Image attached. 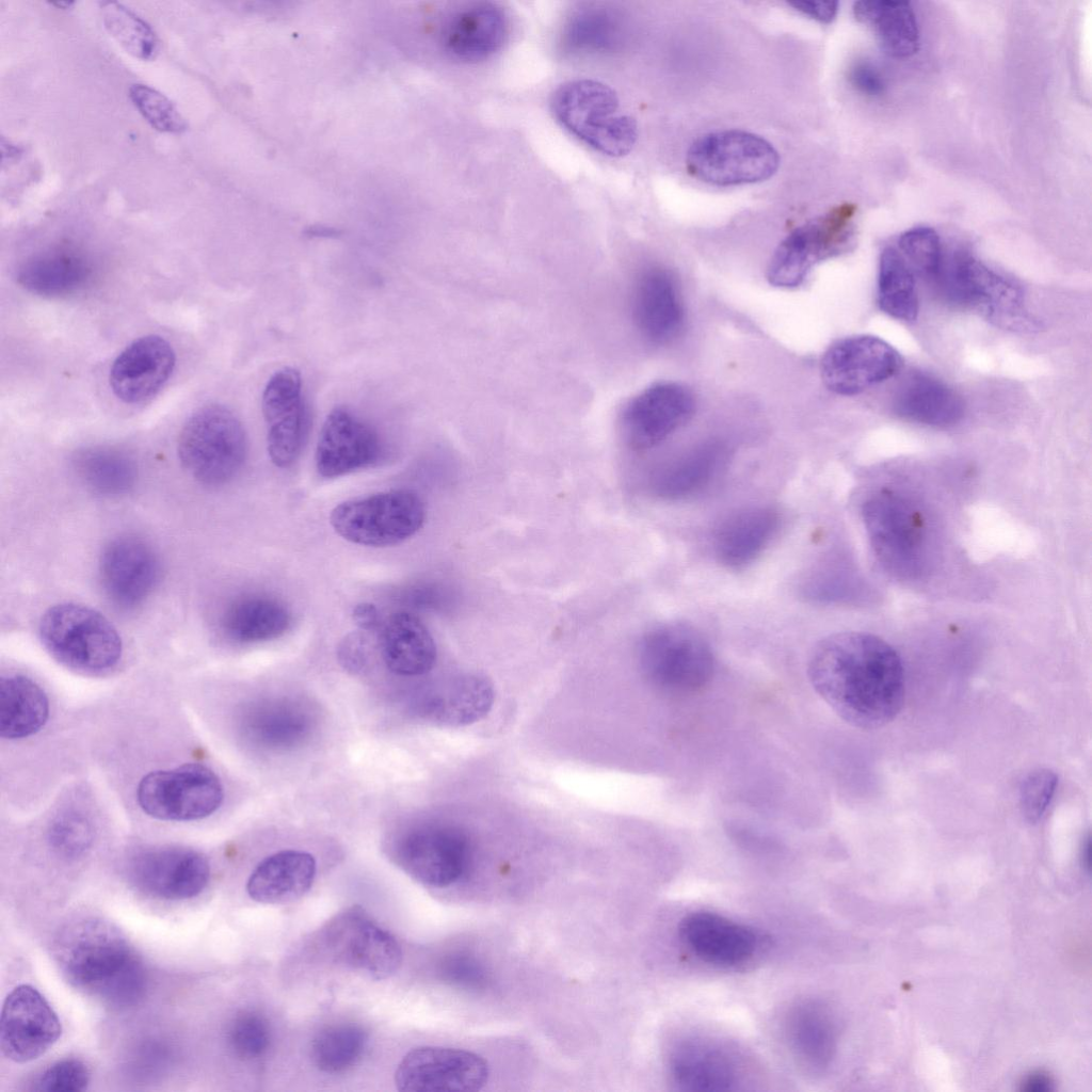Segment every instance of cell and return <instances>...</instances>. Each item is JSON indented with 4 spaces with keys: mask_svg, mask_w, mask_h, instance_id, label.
<instances>
[{
    "mask_svg": "<svg viewBox=\"0 0 1092 1092\" xmlns=\"http://www.w3.org/2000/svg\"><path fill=\"white\" fill-rule=\"evenodd\" d=\"M809 682L846 723L874 729L893 721L905 695L898 653L883 639L845 631L822 639L807 664Z\"/></svg>",
    "mask_w": 1092,
    "mask_h": 1092,
    "instance_id": "obj_1",
    "label": "cell"
},
{
    "mask_svg": "<svg viewBox=\"0 0 1092 1092\" xmlns=\"http://www.w3.org/2000/svg\"><path fill=\"white\" fill-rule=\"evenodd\" d=\"M51 954L76 990L110 1007L135 1005L147 986L145 966L110 921L95 916L69 920L55 933Z\"/></svg>",
    "mask_w": 1092,
    "mask_h": 1092,
    "instance_id": "obj_2",
    "label": "cell"
},
{
    "mask_svg": "<svg viewBox=\"0 0 1092 1092\" xmlns=\"http://www.w3.org/2000/svg\"><path fill=\"white\" fill-rule=\"evenodd\" d=\"M550 106L562 127L603 155L625 156L637 142L636 119L622 110L616 93L600 81H566L553 92Z\"/></svg>",
    "mask_w": 1092,
    "mask_h": 1092,
    "instance_id": "obj_3",
    "label": "cell"
},
{
    "mask_svg": "<svg viewBox=\"0 0 1092 1092\" xmlns=\"http://www.w3.org/2000/svg\"><path fill=\"white\" fill-rule=\"evenodd\" d=\"M39 639L62 664L86 673L112 669L122 657V639L112 623L84 605L50 607L38 625Z\"/></svg>",
    "mask_w": 1092,
    "mask_h": 1092,
    "instance_id": "obj_4",
    "label": "cell"
},
{
    "mask_svg": "<svg viewBox=\"0 0 1092 1092\" xmlns=\"http://www.w3.org/2000/svg\"><path fill=\"white\" fill-rule=\"evenodd\" d=\"M639 660L647 681L671 695L698 692L714 672L709 643L694 627L678 622L649 630L640 642Z\"/></svg>",
    "mask_w": 1092,
    "mask_h": 1092,
    "instance_id": "obj_5",
    "label": "cell"
},
{
    "mask_svg": "<svg viewBox=\"0 0 1092 1092\" xmlns=\"http://www.w3.org/2000/svg\"><path fill=\"white\" fill-rule=\"evenodd\" d=\"M247 453L242 423L226 406L209 404L195 411L178 438L183 468L198 482L221 485L241 469Z\"/></svg>",
    "mask_w": 1092,
    "mask_h": 1092,
    "instance_id": "obj_6",
    "label": "cell"
},
{
    "mask_svg": "<svg viewBox=\"0 0 1092 1092\" xmlns=\"http://www.w3.org/2000/svg\"><path fill=\"white\" fill-rule=\"evenodd\" d=\"M863 521L879 562L894 575L913 578L927 564V526L921 512L902 494L883 488L863 504Z\"/></svg>",
    "mask_w": 1092,
    "mask_h": 1092,
    "instance_id": "obj_7",
    "label": "cell"
},
{
    "mask_svg": "<svg viewBox=\"0 0 1092 1092\" xmlns=\"http://www.w3.org/2000/svg\"><path fill=\"white\" fill-rule=\"evenodd\" d=\"M778 165V152L770 142L737 129L700 136L691 144L686 157V167L691 176L717 187L765 181L776 173Z\"/></svg>",
    "mask_w": 1092,
    "mask_h": 1092,
    "instance_id": "obj_8",
    "label": "cell"
},
{
    "mask_svg": "<svg viewBox=\"0 0 1092 1092\" xmlns=\"http://www.w3.org/2000/svg\"><path fill=\"white\" fill-rule=\"evenodd\" d=\"M425 520V507L414 492L396 489L343 501L330 521L344 540L364 546L386 547L415 535Z\"/></svg>",
    "mask_w": 1092,
    "mask_h": 1092,
    "instance_id": "obj_9",
    "label": "cell"
},
{
    "mask_svg": "<svg viewBox=\"0 0 1092 1092\" xmlns=\"http://www.w3.org/2000/svg\"><path fill=\"white\" fill-rule=\"evenodd\" d=\"M856 205L844 203L792 230L777 246L768 268L769 282L799 286L819 262L847 252L854 239Z\"/></svg>",
    "mask_w": 1092,
    "mask_h": 1092,
    "instance_id": "obj_10",
    "label": "cell"
},
{
    "mask_svg": "<svg viewBox=\"0 0 1092 1092\" xmlns=\"http://www.w3.org/2000/svg\"><path fill=\"white\" fill-rule=\"evenodd\" d=\"M390 861L418 883L445 888L456 883L468 864L469 847L459 829L437 823L407 826L386 846Z\"/></svg>",
    "mask_w": 1092,
    "mask_h": 1092,
    "instance_id": "obj_11",
    "label": "cell"
},
{
    "mask_svg": "<svg viewBox=\"0 0 1092 1092\" xmlns=\"http://www.w3.org/2000/svg\"><path fill=\"white\" fill-rule=\"evenodd\" d=\"M943 272L951 298L971 307L992 324L1013 332L1039 328L1021 289L971 255L957 253L947 270H941Z\"/></svg>",
    "mask_w": 1092,
    "mask_h": 1092,
    "instance_id": "obj_12",
    "label": "cell"
},
{
    "mask_svg": "<svg viewBox=\"0 0 1092 1092\" xmlns=\"http://www.w3.org/2000/svg\"><path fill=\"white\" fill-rule=\"evenodd\" d=\"M320 946L335 963L373 979L395 975L402 963L396 937L359 906L336 914L320 932Z\"/></svg>",
    "mask_w": 1092,
    "mask_h": 1092,
    "instance_id": "obj_13",
    "label": "cell"
},
{
    "mask_svg": "<svg viewBox=\"0 0 1092 1092\" xmlns=\"http://www.w3.org/2000/svg\"><path fill=\"white\" fill-rule=\"evenodd\" d=\"M224 792L218 775L198 764L155 771L138 787V802L150 817L168 821L203 819L213 814Z\"/></svg>",
    "mask_w": 1092,
    "mask_h": 1092,
    "instance_id": "obj_14",
    "label": "cell"
},
{
    "mask_svg": "<svg viewBox=\"0 0 1092 1092\" xmlns=\"http://www.w3.org/2000/svg\"><path fill=\"white\" fill-rule=\"evenodd\" d=\"M488 1078L486 1061L459 1048L420 1046L399 1062L395 1083L399 1091H477Z\"/></svg>",
    "mask_w": 1092,
    "mask_h": 1092,
    "instance_id": "obj_15",
    "label": "cell"
},
{
    "mask_svg": "<svg viewBox=\"0 0 1092 1092\" xmlns=\"http://www.w3.org/2000/svg\"><path fill=\"white\" fill-rule=\"evenodd\" d=\"M902 366L900 353L872 335H854L834 342L821 360V375L835 394L853 396L894 376Z\"/></svg>",
    "mask_w": 1092,
    "mask_h": 1092,
    "instance_id": "obj_16",
    "label": "cell"
},
{
    "mask_svg": "<svg viewBox=\"0 0 1092 1092\" xmlns=\"http://www.w3.org/2000/svg\"><path fill=\"white\" fill-rule=\"evenodd\" d=\"M61 1033L57 1013L35 987L20 984L6 996L0 1019V1047L5 1058L17 1063L35 1060Z\"/></svg>",
    "mask_w": 1092,
    "mask_h": 1092,
    "instance_id": "obj_17",
    "label": "cell"
},
{
    "mask_svg": "<svg viewBox=\"0 0 1092 1092\" xmlns=\"http://www.w3.org/2000/svg\"><path fill=\"white\" fill-rule=\"evenodd\" d=\"M262 413L271 462L279 468L290 467L303 450L309 428L296 369L285 367L269 379L262 394Z\"/></svg>",
    "mask_w": 1092,
    "mask_h": 1092,
    "instance_id": "obj_18",
    "label": "cell"
},
{
    "mask_svg": "<svg viewBox=\"0 0 1092 1092\" xmlns=\"http://www.w3.org/2000/svg\"><path fill=\"white\" fill-rule=\"evenodd\" d=\"M133 885L142 893L163 900H186L199 895L210 878L208 860L182 847L147 849L129 865Z\"/></svg>",
    "mask_w": 1092,
    "mask_h": 1092,
    "instance_id": "obj_19",
    "label": "cell"
},
{
    "mask_svg": "<svg viewBox=\"0 0 1092 1092\" xmlns=\"http://www.w3.org/2000/svg\"><path fill=\"white\" fill-rule=\"evenodd\" d=\"M692 392L674 382H660L635 396L625 406L622 429L635 450L651 449L684 425L693 415Z\"/></svg>",
    "mask_w": 1092,
    "mask_h": 1092,
    "instance_id": "obj_20",
    "label": "cell"
},
{
    "mask_svg": "<svg viewBox=\"0 0 1092 1092\" xmlns=\"http://www.w3.org/2000/svg\"><path fill=\"white\" fill-rule=\"evenodd\" d=\"M382 453L378 432L349 408L337 406L322 425L316 448V469L323 478H337L374 464Z\"/></svg>",
    "mask_w": 1092,
    "mask_h": 1092,
    "instance_id": "obj_21",
    "label": "cell"
},
{
    "mask_svg": "<svg viewBox=\"0 0 1092 1092\" xmlns=\"http://www.w3.org/2000/svg\"><path fill=\"white\" fill-rule=\"evenodd\" d=\"M99 575L110 601L122 610H130L151 593L159 576V561L145 541L119 536L103 548Z\"/></svg>",
    "mask_w": 1092,
    "mask_h": 1092,
    "instance_id": "obj_22",
    "label": "cell"
},
{
    "mask_svg": "<svg viewBox=\"0 0 1092 1092\" xmlns=\"http://www.w3.org/2000/svg\"><path fill=\"white\" fill-rule=\"evenodd\" d=\"M176 364L173 347L158 335L133 340L115 358L109 382L117 399L128 404L146 402L170 379Z\"/></svg>",
    "mask_w": 1092,
    "mask_h": 1092,
    "instance_id": "obj_23",
    "label": "cell"
},
{
    "mask_svg": "<svg viewBox=\"0 0 1092 1092\" xmlns=\"http://www.w3.org/2000/svg\"><path fill=\"white\" fill-rule=\"evenodd\" d=\"M688 949L711 965L732 967L749 961L759 944L756 932L723 915L696 911L686 915L678 927Z\"/></svg>",
    "mask_w": 1092,
    "mask_h": 1092,
    "instance_id": "obj_24",
    "label": "cell"
},
{
    "mask_svg": "<svg viewBox=\"0 0 1092 1092\" xmlns=\"http://www.w3.org/2000/svg\"><path fill=\"white\" fill-rule=\"evenodd\" d=\"M494 703L492 682L480 675L464 674L434 682L414 700V712L424 721L463 726L484 718Z\"/></svg>",
    "mask_w": 1092,
    "mask_h": 1092,
    "instance_id": "obj_25",
    "label": "cell"
},
{
    "mask_svg": "<svg viewBox=\"0 0 1092 1092\" xmlns=\"http://www.w3.org/2000/svg\"><path fill=\"white\" fill-rule=\"evenodd\" d=\"M670 1074L677 1089L690 1092L736 1090L740 1069L735 1058L716 1042L685 1039L672 1051Z\"/></svg>",
    "mask_w": 1092,
    "mask_h": 1092,
    "instance_id": "obj_26",
    "label": "cell"
},
{
    "mask_svg": "<svg viewBox=\"0 0 1092 1092\" xmlns=\"http://www.w3.org/2000/svg\"><path fill=\"white\" fill-rule=\"evenodd\" d=\"M508 35L509 18L504 10L493 2H476L448 19L443 43L455 59L477 63L498 52Z\"/></svg>",
    "mask_w": 1092,
    "mask_h": 1092,
    "instance_id": "obj_27",
    "label": "cell"
},
{
    "mask_svg": "<svg viewBox=\"0 0 1092 1092\" xmlns=\"http://www.w3.org/2000/svg\"><path fill=\"white\" fill-rule=\"evenodd\" d=\"M632 312L641 334L652 342L674 338L682 323V306L676 283L664 269L651 267L637 278Z\"/></svg>",
    "mask_w": 1092,
    "mask_h": 1092,
    "instance_id": "obj_28",
    "label": "cell"
},
{
    "mask_svg": "<svg viewBox=\"0 0 1092 1092\" xmlns=\"http://www.w3.org/2000/svg\"><path fill=\"white\" fill-rule=\"evenodd\" d=\"M317 873L315 857L301 850H282L263 858L246 882V893L259 903L282 904L304 896Z\"/></svg>",
    "mask_w": 1092,
    "mask_h": 1092,
    "instance_id": "obj_29",
    "label": "cell"
},
{
    "mask_svg": "<svg viewBox=\"0 0 1092 1092\" xmlns=\"http://www.w3.org/2000/svg\"><path fill=\"white\" fill-rule=\"evenodd\" d=\"M789 1047L799 1063L814 1073L824 1072L837 1047V1028L829 1008L806 999L790 1008L785 1022Z\"/></svg>",
    "mask_w": 1092,
    "mask_h": 1092,
    "instance_id": "obj_30",
    "label": "cell"
},
{
    "mask_svg": "<svg viewBox=\"0 0 1092 1092\" xmlns=\"http://www.w3.org/2000/svg\"><path fill=\"white\" fill-rule=\"evenodd\" d=\"M380 647L385 665L400 676L424 675L436 660V645L424 624L413 613L398 611L380 627Z\"/></svg>",
    "mask_w": 1092,
    "mask_h": 1092,
    "instance_id": "obj_31",
    "label": "cell"
},
{
    "mask_svg": "<svg viewBox=\"0 0 1092 1092\" xmlns=\"http://www.w3.org/2000/svg\"><path fill=\"white\" fill-rule=\"evenodd\" d=\"M778 524V514L767 507L748 508L730 515L714 534L718 560L729 568L746 566L769 545Z\"/></svg>",
    "mask_w": 1092,
    "mask_h": 1092,
    "instance_id": "obj_32",
    "label": "cell"
},
{
    "mask_svg": "<svg viewBox=\"0 0 1092 1092\" xmlns=\"http://www.w3.org/2000/svg\"><path fill=\"white\" fill-rule=\"evenodd\" d=\"M893 407L906 420L948 427L963 417L965 405L961 396L945 382L928 373L915 372L898 387Z\"/></svg>",
    "mask_w": 1092,
    "mask_h": 1092,
    "instance_id": "obj_33",
    "label": "cell"
},
{
    "mask_svg": "<svg viewBox=\"0 0 1092 1092\" xmlns=\"http://www.w3.org/2000/svg\"><path fill=\"white\" fill-rule=\"evenodd\" d=\"M92 264L83 256L69 251L37 254L17 269V283L27 291L46 298L75 294L90 283Z\"/></svg>",
    "mask_w": 1092,
    "mask_h": 1092,
    "instance_id": "obj_34",
    "label": "cell"
},
{
    "mask_svg": "<svg viewBox=\"0 0 1092 1092\" xmlns=\"http://www.w3.org/2000/svg\"><path fill=\"white\" fill-rule=\"evenodd\" d=\"M855 18L871 27L884 52L905 59L919 49V30L915 13L906 1L865 0L854 3Z\"/></svg>",
    "mask_w": 1092,
    "mask_h": 1092,
    "instance_id": "obj_35",
    "label": "cell"
},
{
    "mask_svg": "<svg viewBox=\"0 0 1092 1092\" xmlns=\"http://www.w3.org/2000/svg\"><path fill=\"white\" fill-rule=\"evenodd\" d=\"M724 461V451L717 445L696 448L658 469L651 478V488L668 500L694 496L718 477Z\"/></svg>",
    "mask_w": 1092,
    "mask_h": 1092,
    "instance_id": "obj_36",
    "label": "cell"
},
{
    "mask_svg": "<svg viewBox=\"0 0 1092 1092\" xmlns=\"http://www.w3.org/2000/svg\"><path fill=\"white\" fill-rule=\"evenodd\" d=\"M49 702L44 690L22 675L0 679V735L6 739L28 737L46 723Z\"/></svg>",
    "mask_w": 1092,
    "mask_h": 1092,
    "instance_id": "obj_37",
    "label": "cell"
},
{
    "mask_svg": "<svg viewBox=\"0 0 1092 1092\" xmlns=\"http://www.w3.org/2000/svg\"><path fill=\"white\" fill-rule=\"evenodd\" d=\"M223 629L234 641L257 643L284 635L291 624L289 610L279 600L252 595L236 600L223 616Z\"/></svg>",
    "mask_w": 1092,
    "mask_h": 1092,
    "instance_id": "obj_38",
    "label": "cell"
},
{
    "mask_svg": "<svg viewBox=\"0 0 1092 1092\" xmlns=\"http://www.w3.org/2000/svg\"><path fill=\"white\" fill-rule=\"evenodd\" d=\"M75 468L83 483L103 496L128 493L136 480V467L124 452L112 448L94 447L80 451Z\"/></svg>",
    "mask_w": 1092,
    "mask_h": 1092,
    "instance_id": "obj_39",
    "label": "cell"
},
{
    "mask_svg": "<svg viewBox=\"0 0 1092 1092\" xmlns=\"http://www.w3.org/2000/svg\"><path fill=\"white\" fill-rule=\"evenodd\" d=\"M878 305L889 317L913 322L919 301L913 274L903 256L894 247H885L879 260Z\"/></svg>",
    "mask_w": 1092,
    "mask_h": 1092,
    "instance_id": "obj_40",
    "label": "cell"
},
{
    "mask_svg": "<svg viewBox=\"0 0 1092 1092\" xmlns=\"http://www.w3.org/2000/svg\"><path fill=\"white\" fill-rule=\"evenodd\" d=\"M310 716L292 702L266 703L251 711L247 732L267 748L287 749L302 741L309 733Z\"/></svg>",
    "mask_w": 1092,
    "mask_h": 1092,
    "instance_id": "obj_41",
    "label": "cell"
},
{
    "mask_svg": "<svg viewBox=\"0 0 1092 1092\" xmlns=\"http://www.w3.org/2000/svg\"><path fill=\"white\" fill-rule=\"evenodd\" d=\"M367 1042V1032L355 1023L328 1025L311 1041L312 1062L323 1073H342L360 1059Z\"/></svg>",
    "mask_w": 1092,
    "mask_h": 1092,
    "instance_id": "obj_42",
    "label": "cell"
},
{
    "mask_svg": "<svg viewBox=\"0 0 1092 1092\" xmlns=\"http://www.w3.org/2000/svg\"><path fill=\"white\" fill-rule=\"evenodd\" d=\"M103 25L110 35L136 59L154 60L160 50L152 27L139 14L119 2H99Z\"/></svg>",
    "mask_w": 1092,
    "mask_h": 1092,
    "instance_id": "obj_43",
    "label": "cell"
},
{
    "mask_svg": "<svg viewBox=\"0 0 1092 1092\" xmlns=\"http://www.w3.org/2000/svg\"><path fill=\"white\" fill-rule=\"evenodd\" d=\"M128 95L140 114L156 130L168 133H180L187 130L186 118L173 101L157 89L143 83H133L129 87Z\"/></svg>",
    "mask_w": 1092,
    "mask_h": 1092,
    "instance_id": "obj_44",
    "label": "cell"
},
{
    "mask_svg": "<svg viewBox=\"0 0 1092 1092\" xmlns=\"http://www.w3.org/2000/svg\"><path fill=\"white\" fill-rule=\"evenodd\" d=\"M227 1041L232 1053L241 1060L262 1057L271 1044L268 1021L258 1012L241 1011L230 1022Z\"/></svg>",
    "mask_w": 1092,
    "mask_h": 1092,
    "instance_id": "obj_45",
    "label": "cell"
},
{
    "mask_svg": "<svg viewBox=\"0 0 1092 1092\" xmlns=\"http://www.w3.org/2000/svg\"><path fill=\"white\" fill-rule=\"evenodd\" d=\"M94 829L86 816L75 810L59 814L48 831L51 848L65 858H76L89 850Z\"/></svg>",
    "mask_w": 1092,
    "mask_h": 1092,
    "instance_id": "obj_46",
    "label": "cell"
},
{
    "mask_svg": "<svg viewBox=\"0 0 1092 1092\" xmlns=\"http://www.w3.org/2000/svg\"><path fill=\"white\" fill-rule=\"evenodd\" d=\"M899 250L915 269L928 277H937L944 257L937 232L930 227L911 228L900 235Z\"/></svg>",
    "mask_w": 1092,
    "mask_h": 1092,
    "instance_id": "obj_47",
    "label": "cell"
},
{
    "mask_svg": "<svg viewBox=\"0 0 1092 1092\" xmlns=\"http://www.w3.org/2000/svg\"><path fill=\"white\" fill-rule=\"evenodd\" d=\"M87 1065L76 1058L62 1059L45 1069L32 1083V1090L48 1092L83 1091L90 1083Z\"/></svg>",
    "mask_w": 1092,
    "mask_h": 1092,
    "instance_id": "obj_48",
    "label": "cell"
},
{
    "mask_svg": "<svg viewBox=\"0 0 1092 1092\" xmlns=\"http://www.w3.org/2000/svg\"><path fill=\"white\" fill-rule=\"evenodd\" d=\"M1058 783L1055 772L1039 769L1030 772L1022 782L1019 802L1025 818L1034 823L1046 812Z\"/></svg>",
    "mask_w": 1092,
    "mask_h": 1092,
    "instance_id": "obj_49",
    "label": "cell"
},
{
    "mask_svg": "<svg viewBox=\"0 0 1092 1092\" xmlns=\"http://www.w3.org/2000/svg\"><path fill=\"white\" fill-rule=\"evenodd\" d=\"M439 975L453 985L466 989H480L486 982L485 970L472 957L464 953H452L439 964Z\"/></svg>",
    "mask_w": 1092,
    "mask_h": 1092,
    "instance_id": "obj_50",
    "label": "cell"
},
{
    "mask_svg": "<svg viewBox=\"0 0 1092 1092\" xmlns=\"http://www.w3.org/2000/svg\"><path fill=\"white\" fill-rule=\"evenodd\" d=\"M851 84L868 96H879L885 91V81L878 68L867 61H858L849 70Z\"/></svg>",
    "mask_w": 1092,
    "mask_h": 1092,
    "instance_id": "obj_51",
    "label": "cell"
},
{
    "mask_svg": "<svg viewBox=\"0 0 1092 1092\" xmlns=\"http://www.w3.org/2000/svg\"><path fill=\"white\" fill-rule=\"evenodd\" d=\"M338 658L349 671H362L368 663L366 639L358 632L348 635L339 644Z\"/></svg>",
    "mask_w": 1092,
    "mask_h": 1092,
    "instance_id": "obj_52",
    "label": "cell"
},
{
    "mask_svg": "<svg viewBox=\"0 0 1092 1092\" xmlns=\"http://www.w3.org/2000/svg\"><path fill=\"white\" fill-rule=\"evenodd\" d=\"M789 5L793 6L797 11L802 14L816 19L822 23H830L835 18L838 11V2H807V1H796L789 2Z\"/></svg>",
    "mask_w": 1092,
    "mask_h": 1092,
    "instance_id": "obj_53",
    "label": "cell"
},
{
    "mask_svg": "<svg viewBox=\"0 0 1092 1092\" xmlns=\"http://www.w3.org/2000/svg\"><path fill=\"white\" fill-rule=\"evenodd\" d=\"M353 620L363 630H376L382 625L378 608L370 603H360L353 608Z\"/></svg>",
    "mask_w": 1092,
    "mask_h": 1092,
    "instance_id": "obj_54",
    "label": "cell"
},
{
    "mask_svg": "<svg viewBox=\"0 0 1092 1092\" xmlns=\"http://www.w3.org/2000/svg\"><path fill=\"white\" fill-rule=\"evenodd\" d=\"M1051 1085V1079L1047 1074L1037 1072L1032 1073L1025 1079L1023 1088L1028 1091H1046L1050 1090Z\"/></svg>",
    "mask_w": 1092,
    "mask_h": 1092,
    "instance_id": "obj_55",
    "label": "cell"
},
{
    "mask_svg": "<svg viewBox=\"0 0 1092 1092\" xmlns=\"http://www.w3.org/2000/svg\"><path fill=\"white\" fill-rule=\"evenodd\" d=\"M53 4L58 5L60 7H63V9H67V7H69L73 4V2L60 1V2H54Z\"/></svg>",
    "mask_w": 1092,
    "mask_h": 1092,
    "instance_id": "obj_56",
    "label": "cell"
}]
</instances>
